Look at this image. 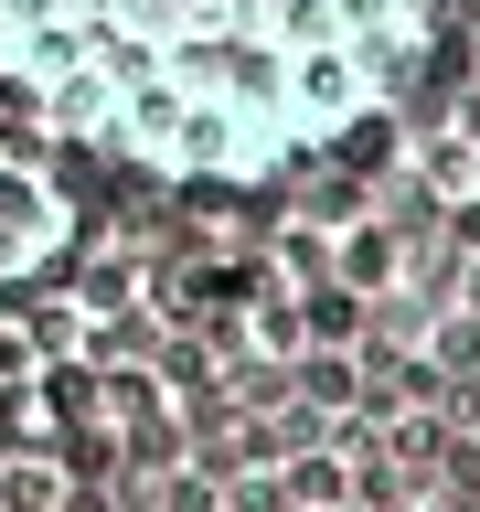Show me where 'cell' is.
I'll return each mask as SVG.
<instances>
[{
  "mask_svg": "<svg viewBox=\"0 0 480 512\" xmlns=\"http://www.w3.org/2000/svg\"><path fill=\"white\" fill-rule=\"evenodd\" d=\"M438 0H0L43 139L150 182H278L427 64Z\"/></svg>",
  "mask_w": 480,
  "mask_h": 512,
  "instance_id": "1",
  "label": "cell"
},
{
  "mask_svg": "<svg viewBox=\"0 0 480 512\" xmlns=\"http://www.w3.org/2000/svg\"><path fill=\"white\" fill-rule=\"evenodd\" d=\"M75 235H86V203H75V182H64L43 150L0 139V288L54 278L64 256H75Z\"/></svg>",
  "mask_w": 480,
  "mask_h": 512,
  "instance_id": "2",
  "label": "cell"
},
{
  "mask_svg": "<svg viewBox=\"0 0 480 512\" xmlns=\"http://www.w3.org/2000/svg\"><path fill=\"white\" fill-rule=\"evenodd\" d=\"M0 502L11 512H64V470H43V459L32 470H0Z\"/></svg>",
  "mask_w": 480,
  "mask_h": 512,
  "instance_id": "3",
  "label": "cell"
},
{
  "mask_svg": "<svg viewBox=\"0 0 480 512\" xmlns=\"http://www.w3.org/2000/svg\"><path fill=\"white\" fill-rule=\"evenodd\" d=\"M288 491H299V502H342V470H331V459H299Z\"/></svg>",
  "mask_w": 480,
  "mask_h": 512,
  "instance_id": "4",
  "label": "cell"
}]
</instances>
